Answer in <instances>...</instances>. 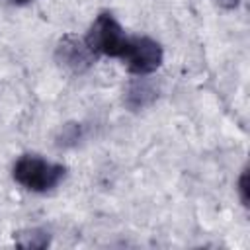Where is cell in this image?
<instances>
[{"label": "cell", "mask_w": 250, "mask_h": 250, "mask_svg": "<svg viewBox=\"0 0 250 250\" xmlns=\"http://www.w3.org/2000/svg\"><path fill=\"white\" fill-rule=\"evenodd\" d=\"M12 178L27 191L47 193L53 191L66 178V166L59 162H51L41 154L27 152L14 162Z\"/></svg>", "instance_id": "6da1fadb"}, {"label": "cell", "mask_w": 250, "mask_h": 250, "mask_svg": "<svg viewBox=\"0 0 250 250\" xmlns=\"http://www.w3.org/2000/svg\"><path fill=\"white\" fill-rule=\"evenodd\" d=\"M84 41L96 57L121 59L127 47L129 35L123 31L121 23L115 20L111 12H100L92 21Z\"/></svg>", "instance_id": "7a4b0ae2"}, {"label": "cell", "mask_w": 250, "mask_h": 250, "mask_svg": "<svg viewBox=\"0 0 250 250\" xmlns=\"http://www.w3.org/2000/svg\"><path fill=\"white\" fill-rule=\"evenodd\" d=\"M127 70L135 76H148L160 68L164 61L162 45L146 35H133L127 41V47L119 59Z\"/></svg>", "instance_id": "3957f363"}, {"label": "cell", "mask_w": 250, "mask_h": 250, "mask_svg": "<svg viewBox=\"0 0 250 250\" xmlns=\"http://www.w3.org/2000/svg\"><path fill=\"white\" fill-rule=\"evenodd\" d=\"M55 59L61 66H64L72 74L88 72L94 66V62L98 61V57L86 45L84 37H78L74 33H64L59 39V43L55 47Z\"/></svg>", "instance_id": "277c9868"}, {"label": "cell", "mask_w": 250, "mask_h": 250, "mask_svg": "<svg viewBox=\"0 0 250 250\" xmlns=\"http://www.w3.org/2000/svg\"><path fill=\"white\" fill-rule=\"evenodd\" d=\"M156 88L150 80H146L145 76H139L135 80L129 82L127 86V92H125V104L129 109L137 111V109H143L146 105H150L154 100H156Z\"/></svg>", "instance_id": "5b68a950"}, {"label": "cell", "mask_w": 250, "mask_h": 250, "mask_svg": "<svg viewBox=\"0 0 250 250\" xmlns=\"http://www.w3.org/2000/svg\"><path fill=\"white\" fill-rule=\"evenodd\" d=\"M14 240L18 246H23V248H45V246H49L51 236L43 229H27V230L16 232Z\"/></svg>", "instance_id": "8992f818"}, {"label": "cell", "mask_w": 250, "mask_h": 250, "mask_svg": "<svg viewBox=\"0 0 250 250\" xmlns=\"http://www.w3.org/2000/svg\"><path fill=\"white\" fill-rule=\"evenodd\" d=\"M80 133H82V127L78 123H66L61 131V137H59V145L62 146H68V145H74L78 139H80Z\"/></svg>", "instance_id": "52a82bcc"}, {"label": "cell", "mask_w": 250, "mask_h": 250, "mask_svg": "<svg viewBox=\"0 0 250 250\" xmlns=\"http://www.w3.org/2000/svg\"><path fill=\"white\" fill-rule=\"evenodd\" d=\"M238 195L244 207H248V170L244 168L240 178H238Z\"/></svg>", "instance_id": "ba28073f"}, {"label": "cell", "mask_w": 250, "mask_h": 250, "mask_svg": "<svg viewBox=\"0 0 250 250\" xmlns=\"http://www.w3.org/2000/svg\"><path fill=\"white\" fill-rule=\"evenodd\" d=\"M217 4L225 10H234V8L240 6V0H217Z\"/></svg>", "instance_id": "9c48e42d"}, {"label": "cell", "mask_w": 250, "mask_h": 250, "mask_svg": "<svg viewBox=\"0 0 250 250\" xmlns=\"http://www.w3.org/2000/svg\"><path fill=\"white\" fill-rule=\"evenodd\" d=\"M12 4H16V6H23V4H29V2H33V0H10Z\"/></svg>", "instance_id": "30bf717a"}]
</instances>
